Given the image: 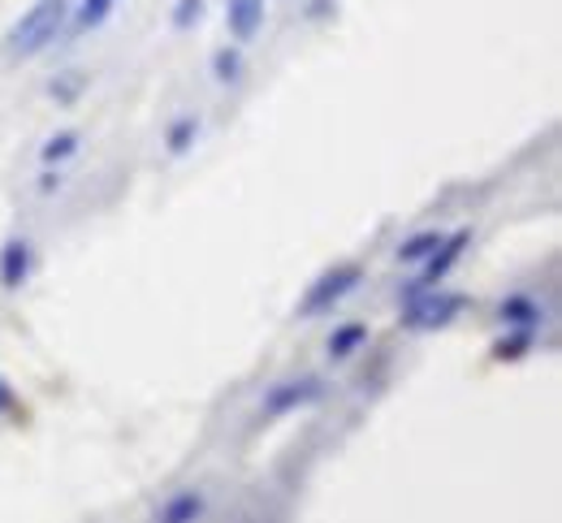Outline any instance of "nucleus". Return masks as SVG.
Returning a JSON list of instances; mask_svg holds the SVG:
<instances>
[{
    "label": "nucleus",
    "mask_w": 562,
    "mask_h": 523,
    "mask_svg": "<svg viewBox=\"0 0 562 523\" xmlns=\"http://www.w3.org/2000/svg\"><path fill=\"white\" fill-rule=\"evenodd\" d=\"M66 13H70L66 0H40V4H31V9L22 13V22L9 31V53H13V57H31V53L48 48V44L57 39Z\"/></svg>",
    "instance_id": "1"
},
{
    "label": "nucleus",
    "mask_w": 562,
    "mask_h": 523,
    "mask_svg": "<svg viewBox=\"0 0 562 523\" xmlns=\"http://www.w3.org/2000/svg\"><path fill=\"white\" fill-rule=\"evenodd\" d=\"M463 295H428V299H407V329H441V325H450L459 311H463Z\"/></svg>",
    "instance_id": "2"
},
{
    "label": "nucleus",
    "mask_w": 562,
    "mask_h": 523,
    "mask_svg": "<svg viewBox=\"0 0 562 523\" xmlns=\"http://www.w3.org/2000/svg\"><path fill=\"white\" fill-rule=\"evenodd\" d=\"M359 277H363V273H359L355 264H347V269H334V273H325V277H321L312 291H307V299H303V307H299V311H303V316H321V311H329V307L342 299V295H351Z\"/></svg>",
    "instance_id": "3"
},
{
    "label": "nucleus",
    "mask_w": 562,
    "mask_h": 523,
    "mask_svg": "<svg viewBox=\"0 0 562 523\" xmlns=\"http://www.w3.org/2000/svg\"><path fill=\"white\" fill-rule=\"evenodd\" d=\"M468 238H472L468 229H459V234H450V238H441V242H437V251H432V260H428V269H424V277H420V282H416V286H412V291H407V295H403V299H416V295H420L424 286H432V282H441V277H446V273L454 269V260L463 255V247H468Z\"/></svg>",
    "instance_id": "4"
},
{
    "label": "nucleus",
    "mask_w": 562,
    "mask_h": 523,
    "mask_svg": "<svg viewBox=\"0 0 562 523\" xmlns=\"http://www.w3.org/2000/svg\"><path fill=\"white\" fill-rule=\"evenodd\" d=\"M312 398H321V380H316V376L285 380V385H278V389L265 398V411H269V416H285V411H294V407H303V402H312Z\"/></svg>",
    "instance_id": "5"
},
{
    "label": "nucleus",
    "mask_w": 562,
    "mask_h": 523,
    "mask_svg": "<svg viewBox=\"0 0 562 523\" xmlns=\"http://www.w3.org/2000/svg\"><path fill=\"white\" fill-rule=\"evenodd\" d=\"M26 273H31V247H26L22 238H9L4 251H0V282H4L9 291H18V286L26 282Z\"/></svg>",
    "instance_id": "6"
},
{
    "label": "nucleus",
    "mask_w": 562,
    "mask_h": 523,
    "mask_svg": "<svg viewBox=\"0 0 562 523\" xmlns=\"http://www.w3.org/2000/svg\"><path fill=\"white\" fill-rule=\"evenodd\" d=\"M265 22V0H229V31L234 39H251Z\"/></svg>",
    "instance_id": "7"
},
{
    "label": "nucleus",
    "mask_w": 562,
    "mask_h": 523,
    "mask_svg": "<svg viewBox=\"0 0 562 523\" xmlns=\"http://www.w3.org/2000/svg\"><path fill=\"white\" fill-rule=\"evenodd\" d=\"M200 515H204V493L187 489V493H178V498H169V502L160 507L156 523H195Z\"/></svg>",
    "instance_id": "8"
},
{
    "label": "nucleus",
    "mask_w": 562,
    "mask_h": 523,
    "mask_svg": "<svg viewBox=\"0 0 562 523\" xmlns=\"http://www.w3.org/2000/svg\"><path fill=\"white\" fill-rule=\"evenodd\" d=\"M368 338V329L363 325H342L334 338H329V355L334 360H347V355H355V346Z\"/></svg>",
    "instance_id": "9"
},
{
    "label": "nucleus",
    "mask_w": 562,
    "mask_h": 523,
    "mask_svg": "<svg viewBox=\"0 0 562 523\" xmlns=\"http://www.w3.org/2000/svg\"><path fill=\"white\" fill-rule=\"evenodd\" d=\"M437 242H441V234H416V238H407L403 247H398V260H424V255H432L437 251Z\"/></svg>",
    "instance_id": "10"
},
{
    "label": "nucleus",
    "mask_w": 562,
    "mask_h": 523,
    "mask_svg": "<svg viewBox=\"0 0 562 523\" xmlns=\"http://www.w3.org/2000/svg\"><path fill=\"white\" fill-rule=\"evenodd\" d=\"M117 0H82V9H78V31H87V26H100L104 18H109V9H113Z\"/></svg>",
    "instance_id": "11"
},
{
    "label": "nucleus",
    "mask_w": 562,
    "mask_h": 523,
    "mask_svg": "<svg viewBox=\"0 0 562 523\" xmlns=\"http://www.w3.org/2000/svg\"><path fill=\"white\" fill-rule=\"evenodd\" d=\"M532 316H537V307H532L528 299L502 303V320H510V325H532Z\"/></svg>",
    "instance_id": "12"
},
{
    "label": "nucleus",
    "mask_w": 562,
    "mask_h": 523,
    "mask_svg": "<svg viewBox=\"0 0 562 523\" xmlns=\"http://www.w3.org/2000/svg\"><path fill=\"white\" fill-rule=\"evenodd\" d=\"M528 346H532V333L524 329L519 338H510V342H497V346H493V355H497V360H519Z\"/></svg>",
    "instance_id": "13"
},
{
    "label": "nucleus",
    "mask_w": 562,
    "mask_h": 523,
    "mask_svg": "<svg viewBox=\"0 0 562 523\" xmlns=\"http://www.w3.org/2000/svg\"><path fill=\"white\" fill-rule=\"evenodd\" d=\"M74 151H78V135H57V139L44 148V160H66Z\"/></svg>",
    "instance_id": "14"
},
{
    "label": "nucleus",
    "mask_w": 562,
    "mask_h": 523,
    "mask_svg": "<svg viewBox=\"0 0 562 523\" xmlns=\"http://www.w3.org/2000/svg\"><path fill=\"white\" fill-rule=\"evenodd\" d=\"M238 70H243L238 53H229V48H225V53H216V78H221V82H234Z\"/></svg>",
    "instance_id": "15"
},
{
    "label": "nucleus",
    "mask_w": 562,
    "mask_h": 523,
    "mask_svg": "<svg viewBox=\"0 0 562 523\" xmlns=\"http://www.w3.org/2000/svg\"><path fill=\"white\" fill-rule=\"evenodd\" d=\"M191 135H195V122H178V126H173V135H169V148L182 151L187 144H191Z\"/></svg>",
    "instance_id": "16"
},
{
    "label": "nucleus",
    "mask_w": 562,
    "mask_h": 523,
    "mask_svg": "<svg viewBox=\"0 0 562 523\" xmlns=\"http://www.w3.org/2000/svg\"><path fill=\"white\" fill-rule=\"evenodd\" d=\"M191 18H200V0H182V9L173 13L178 26H191Z\"/></svg>",
    "instance_id": "17"
},
{
    "label": "nucleus",
    "mask_w": 562,
    "mask_h": 523,
    "mask_svg": "<svg viewBox=\"0 0 562 523\" xmlns=\"http://www.w3.org/2000/svg\"><path fill=\"white\" fill-rule=\"evenodd\" d=\"M0 411H13V389L0 380Z\"/></svg>",
    "instance_id": "18"
}]
</instances>
